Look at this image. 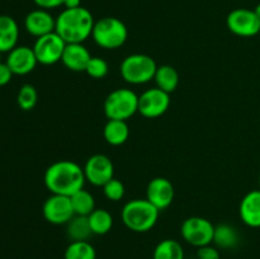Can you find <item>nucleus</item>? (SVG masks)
<instances>
[{
  "label": "nucleus",
  "instance_id": "nucleus-12",
  "mask_svg": "<svg viewBox=\"0 0 260 259\" xmlns=\"http://www.w3.org/2000/svg\"><path fill=\"white\" fill-rule=\"evenodd\" d=\"M43 217L53 225H66L75 216L71 200L68 196L51 195L43 203Z\"/></svg>",
  "mask_w": 260,
  "mask_h": 259
},
{
  "label": "nucleus",
  "instance_id": "nucleus-19",
  "mask_svg": "<svg viewBox=\"0 0 260 259\" xmlns=\"http://www.w3.org/2000/svg\"><path fill=\"white\" fill-rule=\"evenodd\" d=\"M103 136L107 144L112 146H121L128 140L129 128L126 121L108 119L103 130Z\"/></svg>",
  "mask_w": 260,
  "mask_h": 259
},
{
  "label": "nucleus",
  "instance_id": "nucleus-8",
  "mask_svg": "<svg viewBox=\"0 0 260 259\" xmlns=\"http://www.w3.org/2000/svg\"><path fill=\"white\" fill-rule=\"evenodd\" d=\"M65 47L66 42L55 30V32L42 36V37H38L32 48L35 51L38 63L53 65V63L61 61Z\"/></svg>",
  "mask_w": 260,
  "mask_h": 259
},
{
  "label": "nucleus",
  "instance_id": "nucleus-1",
  "mask_svg": "<svg viewBox=\"0 0 260 259\" xmlns=\"http://www.w3.org/2000/svg\"><path fill=\"white\" fill-rule=\"evenodd\" d=\"M45 185L51 195L71 197L74 193L83 189L85 184L84 169L71 160H58L52 163L45 172Z\"/></svg>",
  "mask_w": 260,
  "mask_h": 259
},
{
  "label": "nucleus",
  "instance_id": "nucleus-34",
  "mask_svg": "<svg viewBox=\"0 0 260 259\" xmlns=\"http://www.w3.org/2000/svg\"><path fill=\"white\" fill-rule=\"evenodd\" d=\"M254 12H255V14L258 15V17H259V19H260V3H259L258 5H256L255 8H254Z\"/></svg>",
  "mask_w": 260,
  "mask_h": 259
},
{
  "label": "nucleus",
  "instance_id": "nucleus-31",
  "mask_svg": "<svg viewBox=\"0 0 260 259\" xmlns=\"http://www.w3.org/2000/svg\"><path fill=\"white\" fill-rule=\"evenodd\" d=\"M13 75L14 74L12 73V70L7 65V62H0V86H4L8 83H10Z\"/></svg>",
  "mask_w": 260,
  "mask_h": 259
},
{
  "label": "nucleus",
  "instance_id": "nucleus-32",
  "mask_svg": "<svg viewBox=\"0 0 260 259\" xmlns=\"http://www.w3.org/2000/svg\"><path fill=\"white\" fill-rule=\"evenodd\" d=\"M33 2H35V4L37 5L38 8H41V9L50 10L63 5L65 0H33Z\"/></svg>",
  "mask_w": 260,
  "mask_h": 259
},
{
  "label": "nucleus",
  "instance_id": "nucleus-13",
  "mask_svg": "<svg viewBox=\"0 0 260 259\" xmlns=\"http://www.w3.org/2000/svg\"><path fill=\"white\" fill-rule=\"evenodd\" d=\"M174 185L169 179L162 177L154 178L150 180L146 188V200L159 211L169 207L174 201Z\"/></svg>",
  "mask_w": 260,
  "mask_h": 259
},
{
  "label": "nucleus",
  "instance_id": "nucleus-26",
  "mask_svg": "<svg viewBox=\"0 0 260 259\" xmlns=\"http://www.w3.org/2000/svg\"><path fill=\"white\" fill-rule=\"evenodd\" d=\"M65 259H96L95 248L89 241H71L66 248Z\"/></svg>",
  "mask_w": 260,
  "mask_h": 259
},
{
  "label": "nucleus",
  "instance_id": "nucleus-28",
  "mask_svg": "<svg viewBox=\"0 0 260 259\" xmlns=\"http://www.w3.org/2000/svg\"><path fill=\"white\" fill-rule=\"evenodd\" d=\"M124 185L121 180L116 179V178H112L109 182H107L103 185V193L109 201H113V202H118L122 198L124 197Z\"/></svg>",
  "mask_w": 260,
  "mask_h": 259
},
{
  "label": "nucleus",
  "instance_id": "nucleus-27",
  "mask_svg": "<svg viewBox=\"0 0 260 259\" xmlns=\"http://www.w3.org/2000/svg\"><path fill=\"white\" fill-rule=\"evenodd\" d=\"M38 101V93L32 84H24L19 89L17 95V103L23 111H30L36 107Z\"/></svg>",
  "mask_w": 260,
  "mask_h": 259
},
{
  "label": "nucleus",
  "instance_id": "nucleus-35",
  "mask_svg": "<svg viewBox=\"0 0 260 259\" xmlns=\"http://www.w3.org/2000/svg\"><path fill=\"white\" fill-rule=\"evenodd\" d=\"M259 187H260V175H259Z\"/></svg>",
  "mask_w": 260,
  "mask_h": 259
},
{
  "label": "nucleus",
  "instance_id": "nucleus-6",
  "mask_svg": "<svg viewBox=\"0 0 260 259\" xmlns=\"http://www.w3.org/2000/svg\"><path fill=\"white\" fill-rule=\"evenodd\" d=\"M137 112H139V95L131 89H114L104 101V114L108 119L127 121Z\"/></svg>",
  "mask_w": 260,
  "mask_h": 259
},
{
  "label": "nucleus",
  "instance_id": "nucleus-7",
  "mask_svg": "<svg viewBox=\"0 0 260 259\" xmlns=\"http://www.w3.org/2000/svg\"><path fill=\"white\" fill-rule=\"evenodd\" d=\"M180 234L188 244L196 248H201L213 243L215 225L207 218L192 216L183 221Z\"/></svg>",
  "mask_w": 260,
  "mask_h": 259
},
{
  "label": "nucleus",
  "instance_id": "nucleus-16",
  "mask_svg": "<svg viewBox=\"0 0 260 259\" xmlns=\"http://www.w3.org/2000/svg\"><path fill=\"white\" fill-rule=\"evenodd\" d=\"M91 55L83 43H66L61 61L66 69L75 73L85 71Z\"/></svg>",
  "mask_w": 260,
  "mask_h": 259
},
{
  "label": "nucleus",
  "instance_id": "nucleus-4",
  "mask_svg": "<svg viewBox=\"0 0 260 259\" xmlns=\"http://www.w3.org/2000/svg\"><path fill=\"white\" fill-rule=\"evenodd\" d=\"M91 37L99 47L106 50H116L126 43L128 29L118 18L104 17L95 22Z\"/></svg>",
  "mask_w": 260,
  "mask_h": 259
},
{
  "label": "nucleus",
  "instance_id": "nucleus-14",
  "mask_svg": "<svg viewBox=\"0 0 260 259\" xmlns=\"http://www.w3.org/2000/svg\"><path fill=\"white\" fill-rule=\"evenodd\" d=\"M5 62L14 75H27L35 70L38 61L33 48L28 46H17L8 53Z\"/></svg>",
  "mask_w": 260,
  "mask_h": 259
},
{
  "label": "nucleus",
  "instance_id": "nucleus-23",
  "mask_svg": "<svg viewBox=\"0 0 260 259\" xmlns=\"http://www.w3.org/2000/svg\"><path fill=\"white\" fill-rule=\"evenodd\" d=\"M152 259H184V249L179 241L165 239L155 246Z\"/></svg>",
  "mask_w": 260,
  "mask_h": 259
},
{
  "label": "nucleus",
  "instance_id": "nucleus-5",
  "mask_svg": "<svg viewBox=\"0 0 260 259\" xmlns=\"http://www.w3.org/2000/svg\"><path fill=\"white\" fill-rule=\"evenodd\" d=\"M157 65L154 58L144 53H134L123 58L119 71L126 83L132 85L146 84L154 79Z\"/></svg>",
  "mask_w": 260,
  "mask_h": 259
},
{
  "label": "nucleus",
  "instance_id": "nucleus-10",
  "mask_svg": "<svg viewBox=\"0 0 260 259\" xmlns=\"http://www.w3.org/2000/svg\"><path fill=\"white\" fill-rule=\"evenodd\" d=\"M170 94L157 86L139 95V113L146 118H157L169 109Z\"/></svg>",
  "mask_w": 260,
  "mask_h": 259
},
{
  "label": "nucleus",
  "instance_id": "nucleus-25",
  "mask_svg": "<svg viewBox=\"0 0 260 259\" xmlns=\"http://www.w3.org/2000/svg\"><path fill=\"white\" fill-rule=\"evenodd\" d=\"M70 200L75 215L89 216L95 210V200H94L93 195L84 189V188L74 193Z\"/></svg>",
  "mask_w": 260,
  "mask_h": 259
},
{
  "label": "nucleus",
  "instance_id": "nucleus-24",
  "mask_svg": "<svg viewBox=\"0 0 260 259\" xmlns=\"http://www.w3.org/2000/svg\"><path fill=\"white\" fill-rule=\"evenodd\" d=\"M213 243L221 249L235 248L239 243V234L234 226L229 223H220L215 226V235Z\"/></svg>",
  "mask_w": 260,
  "mask_h": 259
},
{
  "label": "nucleus",
  "instance_id": "nucleus-18",
  "mask_svg": "<svg viewBox=\"0 0 260 259\" xmlns=\"http://www.w3.org/2000/svg\"><path fill=\"white\" fill-rule=\"evenodd\" d=\"M19 38V28L14 18L10 15H0V52L9 53L17 47Z\"/></svg>",
  "mask_w": 260,
  "mask_h": 259
},
{
  "label": "nucleus",
  "instance_id": "nucleus-29",
  "mask_svg": "<svg viewBox=\"0 0 260 259\" xmlns=\"http://www.w3.org/2000/svg\"><path fill=\"white\" fill-rule=\"evenodd\" d=\"M108 63L106 60L101 57H93L91 56L88 66L85 69V73L93 79H103L108 74Z\"/></svg>",
  "mask_w": 260,
  "mask_h": 259
},
{
  "label": "nucleus",
  "instance_id": "nucleus-22",
  "mask_svg": "<svg viewBox=\"0 0 260 259\" xmlns=\"http://www.w3.org/2000/svg\"><path fill=\"white\" fill-rule=\"evenodd\" d=\"M88 220L94 235H106L113 228V217L104 208H95L88 216Z\"/></svg>",
  "mask_w": 260,
  "mask_h": 259
},
{
  "label": "nucleus",
  "instance_id": "nucleus-2",
  "mask_svg": "<svg viewBox=\"0 0 260 259\" xmlns=\"http://www.w3.org/2000/svg\"><path fill=\"white\" fill-rule=\"evenodd\" d=\"M94 24L93 14L86 8L65 9L56 18V33L66 43H83L91 36Z\"/></svg>",
  "mask_w": 260,
  "mask_h": 259
},
{
  "label": "nucleus",
  "instance_id": "nucleus-15",
  "mask_svg": "<svg viewBox=\"0 0 260 259\" xmlns=\"http://www.w3.org/2000/svg\"><path fill=\"white\" fill-rule=\"evenodd\" d=\"M24 27L29 35L38 38L56 30V18L46 9H36L28 13L24 19Z\"/></svg>",
  "mask_w": 260,
  "mask_h": 259
},
{
  "label": "nucleus",
  "instance_id": "nucleus-17",
  "mask_svg": "<svg viewBox=\"0 0 260 259\" xmlns=\"http://www.w3.org/2000/svg\"><path fill=\"white\" fill-rule=\"evenodd\" d=\"M243 222L249 228H260V189L250 190L244 196L239 207Z\"/></svg>",
  "mask_w": 260,
  "mask_h": 259
},
{
  "label": "nucleus",
  "instance_id": "nucleus-3",
  "mask_svg": "<svg viewBox=\"0 0 260 259\" xmlns=\"http://www.w3.org/2000/svg\"><path fill=\"white\" fill-rule=\"evenodd\" d=\"M160 211L145 198H136L123 206L121 212L124 226L135 233H147L157 222Z\"/></svg>",
  "mask_w": 260,
  "mask_h": 259
},
{
  "label": "nucleus",
  "instance_id": "nucleus-36",
  "mask_svg": "<svg viewBox=\"0 0 260 259\" xmlns=\"http://www.w3.org/2000/svg\"><path fill=\"white\" fill-rule=\"evenodd\" d=\"M0 55H2V52H0ZM0 62H2V61H0Z\"/></svg>",
  "mask_w": 260,
  "mask_h": 259
},
{
  "label": "nucleus",
  "instance_id": "nucleus-33",
  "mask_svg": "<svg viewBox=\"0 0 260 259\" xmlns=\"http://www.w3.org/2000/svg\"><path fill=\"white\" fill-rule=\"evenodd\" d=\"M63 7L65 9H75V8L81 7V0H65Z\"/></svg>",
  "mask_w": 260,
  "mask_h": 259
},
{
  "label": "nucleus",
  "instance_id": "nucleus-20",
  "mask_svg": "<svg viewBox=\"0 0 260 259\" xmlns=\"http://www.w3.org/2000/svg\"><path fill=\"white\" fill-rule=\"evenodd\" d=\"M66 234L71 241H88L94 235L88 216L75 215L66 223Z\"/></svg>",
  "mask_w": 260,
  "mask_h": 259
},
{
  "label": "nucleus",
  "instance_id": "nucleus-21",
  "mask_svg": "<svg viewBox=\"0 0 260 259\" xmlns=\"http://www.w3.org/2000/svg\"><path fill=\"white\" fill-rule=\"evenodd\" d=\"M154 80L157 88L170 94L179 85V74L172 65L157 66Z\"/></svg>",
  "mask_w": 260,
  "mask_h": 259
},
{
  "label": "nucleus",
  "instance_id": "nucleus-9",
  "mask_svg": "<svg viewBox=\"0 0 260 259\" xmlns=\"http://www.w3.org/2000/svg\"><path fill=\"white\" fill-rule=\"evenodd\" d=\"M229 30L239 37H254L259 35L260 19L254 9L238 8L229 13L226 18Z\"/></svg>",
  "mask_w": 260,
  "mask_h": 259
},
{
  "label": "nucleus",
  "instance_id": "nucleus-37",
  "mask_svg": "<svg viewBox=\"0 0 260 259\" xmlns=\"http://www.w3.org/2000/svg\"><path fill=\"white\" fill-rule=\"evenodd\" d=\"M259 36H260V30H259Z\"/></svg>",
  "mask_w": 260,
  "mask_h": 259
},
{
  "label": "nucleus",
  "instance_id": "nucleus-30",
  "mask_svg": "<svg viewBox=\"0 0 260 259\" xmlns=\"http://www.w3.org/2000/svg\"><path fill=\"white\" fill-rule=\"evenodd\" d=\"M197 258L198 259H220V251L217 248L210 245L201 246L197 250Z\"/></svg>",
  "mask_w": 260,
  "mask_h": 259
},
{
  "label": "nucleus",
  "instance_id": "nucleus-11",
  "mask_svg": "<svg viewBox=\"0 0 260 259\" xmlns=\"http://www.w3.org/2000/svg\"><path fill=\"white\" fill-rule=\"evenodd\" d=\"M85 179L95 187H103L107 182L114 178V165L104 154L91 155L84 165Z\"/></svg>",
  "mask_w": 260,
  "mask_h": 259
}]
</instances>
